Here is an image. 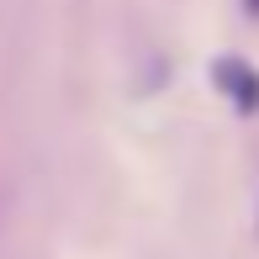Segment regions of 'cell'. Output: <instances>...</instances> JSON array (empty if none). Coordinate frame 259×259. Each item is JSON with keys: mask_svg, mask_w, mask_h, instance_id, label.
Here are the masks:
<instances>
[{"mask_svg": "<svg viewBox=\"0 0 259 259\" xmlns=\"http://www.w3.org/2000/svg\"><path fill=\"white\" fill-rule=\"evenodd\" d=\"M211 85L228 96V106L238 116H254L259 111V69L249 64V58H238V53L211 58Z\"/></svg>", "mask_w": 259, "mask_h": 259, "instance_id": "cell-1", "label": "cell"}, {"mask_svg": "<svg viewBox=\"0 0 259 259\" xmlns=\"http://www.w3.org/2000/svg\"><path fill=\"white\" fill-rule=\"evenodd\" d=\"M243 11H249V16H259V0H243Z\"/></svg>", "mask_w": 259, "mask_h": 259, "instance_id": "cell-2", "label": "cell"}]
</instances>
